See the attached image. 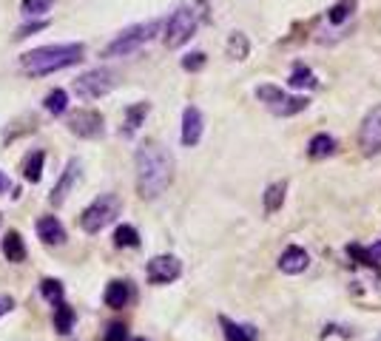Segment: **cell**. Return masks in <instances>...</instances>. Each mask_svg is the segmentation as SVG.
<instances>
[{"label":"cell","mask_w":381,"mask_h":341,"mask_svg":"<svg viewBox=\"0 0 381 341\" xmlns=\"http://www.w3.org/2000/svg\"><path fill=\"white\" fill-rule=\"evenodd\" d=\"M134 165H137V191L142 200H157L174 183V156L157 139H145L137 148Z\"/></svg>","instance_id":"6da1fadb"},{"label":"cell","mask_w":381,"mask_h":341,"mask_svg":"<svg viewBox=\"0 0 381 341\" xmlns=\"http://www.w3.org/2000/svg\"><path fill=\"white\" fill-rule=\"evenodd\" d=\"M86 54V46L83 43H57V46H40V49H32L21 57V66L32 74V77H43V74H52V71H60V69H69L74 63H80Z\"/></svg>","instance_id":"7a4b0ae2"},{"label":"cell","mask_w":381,"mask_h":341,"mask_svg":"<svg viewBox=\"0 0 381 341\" xmlns=\"http://www.w3.org/2000/svg\"><path fill=\"white\" fill-rule=\"evenodd\" d=\"M123 211V200L117 194H100L83 214H80V228L86 233H100L103 228H108Z\"/></svg>","instance_id":"3957f363"},{"label":"cell","mask_w":381,"mask_h":341,"mask_svg":"<svg viewBox=\"0 0 381 341\" xmlns=\"http://www.w3.org/2000/svg\"><path fill=\"white\" fill-rule=\"evenodd\" d=\"M159 29H162V21H148V23L131 26V29H125L114 43L106 46L103 57H128V54H134L140 46H145L148 40H154V37L159 35Z\"/></svg>","instance_id":"277c9868"},{"label":"cell","mask_w":381,"mask_h":341,"mask_svg":"<svg viewBox=\"0 0 381 341\" xmlns=\"http://www.w3.org/2000/svg\"><path fill=\"white\" fill-rule=\"evenodd\" d=\"M256 97L271 108V114H276V117H296V114H302L307 105H310V100L307 97H290V94H285L279 86H271V83H265V86H259L256 88Z\"/></svg>","instance_id":"5b68a950"},{"label":"cell","mask_w":381,"mask_h":341,"mask_svg":"<svg viewBox=\"0 0 381 341\" xmlns=\"http://www.w3.org/2000/svg\"><path fill=\"white\" fill-rule=\"evenodd\" d=\"M194 32H197V12L190 9V6H179L171 18H168V23H165V46L168 49H179V46H185L190 37H194Z\"/></svg>","instance_id":"8992f818"},{"label":"cell","mask_w":381,"mask_h":341,"mask_svg":"<svg viewBox=\"0 0 381 341\" xmlns=\"http://www.w3.org/2000/svg\"><path fill=\"white\" fill-rule=\"evenodd\" d=\"M114 86H117V71H111V69H91V71L80 74L72 88H74V94L80 100H97V97H106Z\"/></svg>","instance_id":"52a82bcc"},{"label":"cell","mask_w":381,"mask_h":341,"mask_svg":"<svg viewBox=\"0 0 381 341\" xmlns=\"http://www.w3.org/2000/svg\"><path fill=\"white\" fill-rule=\"evenodd\" d=\"M358 148L364 156L381 154V105H373L358 125Z\"/></svg>","instance_id":"ba28073f"},{"label":"cell","mask_w":381,"mask_h":341,"mask_svg":"<svg viewBox=\"0 0 381 341\" xmlns=\"http://www.w3.org/2000/svg\"><path fill=\"white\" fill-rule=\"evenodd\" d=\"M179 273H182V262L176 256H154L145 267L151 284H171L174 279H179Z\"/></svg>","instance_id":"9c48e42d"},{"label":"cell","mask_w":381,"mask_h":341,"mask_svg":"<svg viewBox=\"0 0 381 341\" xmlns=\"http://www.w3.org/2000/svg\"><path fill=\"white\" fill-rule=\"evenodd\" d=\"M69 131L77 134V137H83V139H97V137H103V114H100V111H91V108L77 111V114L69 120Z\"/></svg>","instance_id":"30bf717a"},{"label":"cell","mask_w":381,"mask_h":341,"mask_svg":"<svg viewBox=\"0 0 381 341\" xmlns=\"http://www.w3.org/2000/svg\"><path fill=\"white\" fill-rule=\"evenodd\" d=\"M77 183H80V162H77V159H69V162H66V170H63V177H60V183L52 188L49 202H52L55 208H60V205L69 200V194L77 188Z\"/></svg>","instance_id":"8fae6325"},{"label":"cell","mask_w":381,"mask_h":341,"mask_svg":"<svg viewBox=\"0 0 381 341\" xmlns=\"http://www.w3.org/2000/svg\"><path fill=\"white\" fill-rule=\"evenodd\" d=\"M203 139V111L197 105H188L182 111V145L194 148Z\"/></svg>","instance_id":"7c38bea8"},{"label":"cell","mask_w":381,"mask_h":341,"mask_svg":"<svg viewBox=\"0 0 381 341\" xmlns=\"http://www.w3.org/2000/svg\"><path fill=\"white\" fill-rule=\"evenodd\" d=\"M344 250H347V256H350L353 262H358V265H364V267L381 273V239L373 242V245H356V242H350Z\"/></svg>","instance_id":"4fadbf2b"},{"label":"cell","mask_w":381,"mask_h":341,"mask_svg":"<svg viewBox=\"0 0 381 341\" xmlns=\"http://www.w3.org/2000/svg\"><path fill=\"white\" fill-rule=\"evenodd\" d=\"M307 265H310V256H307V250L299 248V245H288V248L282 250V256H279V270L288 273V276L305 273Z\"/></svg>","instance_id":"5bb4252c"},{"label":"cell","mask_w":381,"mask_h":341,"mask_svg":"<svg viewBox=\"0 0 381 341\" xmlns=\"http://www.w3.org/2000/svg\"><path fill=\"white\" fill-rule=\"evenodd\" d=\"M38 236H40L43 245L57 248V245L66 242V228H63V222L57 216H43V219H38Z\"/></svg>","instance_id":"9a60e30c"},{"label":"cell","mask_w":381,"mask_h":341,"mask_svg":"<svg viewBox=\"0 0 381 341\" xmlns=\"http://www.w3.org/2000/svg\"><path fill=\"white\" fill-rule=\"evenodd\" d=\"M148 111H151V103H134V105H128V108H125V120H123L120 134H123V137H134V134L140 131V125L145 122Z\"/></svg>","instance_id":"2e32d148"},{"label":"cell","mask_w":381,"mask_h":341,"mask_svg":"<svg viewBox=\"0 0 381 341\" xmlns=\"http://www.w3.org/2000/svg\"><path fill=\"white\" fill-rule=\"evenodd\" d=\"M220 327L225 333V341H256V327L251 324H237L228 316H220Z\"/></svg>","instance_id":"e0dca14e"},{"label":"cell","mask_w":381,"mask_h":341,"mask_svg":"<svg viewBox=\"0 0 381 341\" xmlns=\"http://www.w3.org/2000/svg\"><path fill=\"white\" fill-rule=\"evenodd\" d=\"M285 197H288V183L282 180V183H273V185H268L265 188V194H262V205H265V214H276V211H282V205H285Z\"/></svg>","instance_id":"ac0fdd59"},{"label":"cell","mask_w":381,"mask_h":341,"mask_svg":"<svg viewBox=\"0 0 381 341\" xmlns=\"http://www.w3.org/2000/svg\"><path fill=\"white\" fill-rule=\"evenodd\" d=\"M106 304L111 307V310H120V307H125L128 304V299H131V287H128V282H120V279H114V282H108V287H106Z\"/></svg>","instance_id":"d6986e66"},{"label":"cell","mask_w":381,"mask_h":341,"mask_svg":"<svg viewBox=\"0 0 381 341\" xmlns=\"http://www.w3.org/2000/svg\"><path fill=\"white\" fill-rule=\"evenodd\" d=\"M336 139L330 137V134H316L310 142H307V156L310 159H327V156H333L336 154Z\"/></svg>","instance_id":"ffe728a7"},{"label":"cell","mask_w":381,"mask_h":341,"mask_svg":"<svg viewBox=\"0 0 381 341\" xmlns=\"http://www.w3.org/2000/svg\"><path fill=\"white\" fill-rule=\"evenodd\" d=\"M4 256L12 262V265H21L26 259V245H23V236L18 231H9L4 236Z\"/></svg>","instance_id":"44dd1931"},{"label":"cell","mask_w":381,"mask_h":341,"mask_svg":"<svg viewBox=\"0 0 381 341\" xmlns=\"http://www.w3.org/2000/svg\"><path fill=\"white\" fill-rule=\"evenodd\" d=\"M288 86H290V88H316L319 80H316V74H313L305 63H296L293 71H290V77H288Z\"/></svg>","instance_id":"7402d4cb"},{"label":"cell","mask_w":381,"mask_h":341,"mask_svg":"<svg viewBox=\"0 0 381 341\" xmlns=\"http://www.w3.org/2000/svg\"><path fill=\"white\" fill-rule=\"evenodd\" d=\"M43 151H35V154H29L26 156V162H23V180L26 183H32V185H38L40 183V177H43Z\"/></svg>","instance_id":"603a6c76"},{"label":"cell","mask_w":381,"mask_h":341,"mask_svg":"<svg viewBox=\"0 0 381 341\" xmlns=\"http://www.w3.org/2000/svg\"><path fill=\"white\" fill-rule=\"evenodd\" d=\"M356 12V0H339V4H333L330 6V12H327V21L333 23V26H341V23H347L350 21V15Z\"/></svg>","instance_id":"cb8c5ba5"},{"label":"cell","mask_w":381,"mask_h":341,"mask_svg":"<svg viewBox=\"0 0 381 341\" xmlns=\"http://www.w3.org/2000/svg\"><path fill=\"white\" fill-rule=\"evenodd\" d=\"M248 54H251V40L242 32H234L228 37V57L231 60H245Z\"/></svg>","instance_id":"d4e9b609"},{"label":"cell","mask_w":381,"mask_h":341,"mask_svg":"<svg viewBox=\"0 0 381 341\" xmlns=\"http://www.w3.org/2000/svg\"><path fill=\"white\" fill-rule=\"evenodd\" d=\"M43 108H46L49 114H55V117L66 114V108H69V94H66L63 88L49 91V94H46V100H43Z\"/></svg>","instance_id":"484cf974"},{"label":"cell","mask_w":381,"mask_h":341,"mask_svg":"<svg viewBox=\"0 0 381 341\" xmlns=\"http://www.w3.org/2000/svg\"><path fill=\"white\" fill-rule=\"evenodd\" d=\"M72 324H74V310H72L66 301H57V304H55V330H57L60 335H66V333L72 330Z\"/></svg>","instance_id":"4316f807"},{"label":"cell","mask_w":381,"mask_h":341,"mask_svg":"<svg viewBox=\"0 0 381 341\" xmlns=\"http://www.w3.org/2000/svg\"><path fill=\"white\" fill-rule=\"evenodd\" d=\"M114 245L117 248H140V233L134 225H120L114 231Z\"/></svg>","instance_id":"83f0119b"},{"label":"cell","mask_w":381,"mask_h":341,"mask_svg":"<svg viewBox=\"0 0 381 341\" xmlns=\"http://www.w3.org/2000/svg\"><path fill=\"white\" fill-rule=\"evenodd\" d=\"M40 293H43L52 304H57V301H63V293H66V290H63V284H60L57 279H43V282H40Z\"/></svg>","instance_id":"f1b7e54d"},{"label":"cell","mask_w":381,"mask_h":341,"mask_svg":"<svg viewBox=\"0 0 381 341\" xmlns=\"http://www.w3.org/2000/svg\"><path fill=\"white\" fill-rule=\"evenodd\" d=\"M52 4H55V0H23L21 12H23L26 18H35V15H46V12L52 9Z\"/></svg>","instance_id":"f546056e"},{"label":"cell","mask_w":381,"mask_h":341,"mask_svg":"<svg viewBox=\"0 0 381 341\" xmlns=\"http://www.w3.org/2000/svg\"><path fill=\"white\" fill-rule=\"evenodd\" d=\"M205 60H208V57H205L203 52H194V54H185V57H182V69H185V71H200V69L205 66Z\"/></svg>","instance_id":"4dcf8cb0"},{"label":"cell","mask_w":381,"mask_h":341,"mask_svg":"<svg viewBox=\"0 0 381 341\" xmlns=\"http://www.w3.org/2000/svg\"><path fill=\"white\" fill-rule=\"evenodd\" d=\"M103 341H128V330H125V324H111L108 330H106V338Z\"/></svg>","instance_id":"1f68e13d"},{"label":"cell","mask_w":381,"mask_h":341,"mask_svg":"<svg viewBox=\"0 0 381 341\" xmlns=\"http://www.w3.org/2000/svg\"><path fill=\"white\" fill-rule=\"evenodd\" d=\"M46 26H49L46 21H40V23H32V26H23V29H18V35H15V37H18V40H23V37H29V35H35V32H43Z\"/></svg>","instance_id":"d6a6232c"},{"label":"cell","mask_w":381,"mask_h":341,"mask_svg":"<svg viewBox=\"0 0 381 341\" xmlns=\"http://www.w3.org/2000/svg\"><path fill=\"white\" fill-rule=\"evenodd\" d=\"M12 307H15V299L6 296V293H0V316H6Z\"/></svg>","instance_id":"836d02e7"},{"label":"cell","mask_w":381,"mask_h":341,"mask_svg":"<svg viewBox=\"0 0 381 341\" xmlns=\"http://www.w3.org/2000/svg\"><path fill=\"white\" fill-rule=\"evenodd\" d=\"M9 188H12V180L4 174V170H0V194H6Z\"/></svg>","instance_id":"e575fe53"},{"label":"cell","mask_w":381,"mask_h":341,"mask_svg":"<svg viewBox=\"0 0 381 341\" xmlns=\"http://www.w3.org/2000/svg\"><path fill=\"white\" fill-rule=\"evenodd\" d=\"M131 341H145V338H131Z\"/></svg>","instance_id":"d590c367"},{"label":"cell","mask_w":381,"mask_h":341,"mask_svg":"<svg viewBox=\"0 0 381 341\" xmlns=\"http://www.w3.org/2000/svg\"><path fill=\"white\" fill-rule=\"evenodd\" d=\"M375 341H381V335H378V338H375Z\"/></svg>","instance_id":"8d00e7d4"}]
</instances>
